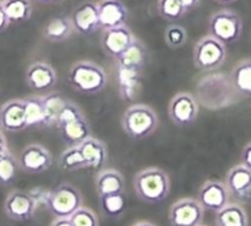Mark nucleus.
<instances>
[{
    "label": "nucleus",
    "mask_w": 251,
    "mask_h": 226,
    "mask_svg": "<svg viewBox=\"0 0 251 226\" xmlns=\"http://www.w3.org/2000/svg\"><path fill=\"white\" fill-rule=\"evenodd\" d=\"M233 87L244 96H251V58L243 59L235 64L230 73Z\"/></svg>",
    "instance_id": "obj_25"
},
{
    "label": "nucleus",
    "mask_w": 251,
    "mask_h": 226,
    "mask_svg": "<svg viewBox=\"0 0 251 226\" xmlns=\"http://www.w3.org/2000/svg\"><path fill=\"white\" fill-rule=\"evenodd\" d=\"M75 32L70 16L53 17L44 25L42 34L47 41L51 43H60L66 41Z\"/></svg>",
    "instance_id": "obj_22"
},
{
    "label": "nucleus",
    "mask_w": 251,
    "mask_h": 226,
    "mask_svg": "<svg viewBox=\"0 0 251 226\" xmlns=\"http://www.w3.org/2000/svg\"><path fill=\"white\" fill-rule=\"evenodd\" d=\"M27 128H43L46 124L43 96L32 95L24 98Z\"/></svg>",
    "instance_id": "obj_26"
},
{
    "label": "nucleus",
    "mask_w": 251,
    "mask_h": 226,
    "mask_svg": "<svg viewBox=\"0 0 251 226\" xmlns=\"http://www.w3.org/2000/svg\"><path fill=\"white\" fill-rule=\"evenodd\" d=\"M68 81L73 90L82 95H97L108 85V75L100 64L78 60L70 66Z\"/></svg>",
    "instance_id": "obj_2"
},
{
    "label": "nucleus",
    "mask_w": 251,
    "mask_h": 226,
    "mask_svg": "<svg viewBox=\"0 0 251 226\" xmlns=\"http://www.w3.org/2000/svg\"><path fill=\"white\" fill-rule=\"evenodd\" d=\"M74 226H100L98 216L92 209L81 206L70 218Z\"/></svg>",
    "instance_id": "obj_34"
},
{
    "label": "nucleus",
    "mask_w": 251,
    "mask_h": 226,
    "mask_svg": "<svg viewBox=\"0 0 251 226\" xmlns=\"http://www.w3.org/2000/svg\"><path fill=\"white\" fill-rule=\"evenodd\" d=\"M147 63V49L140 39H135L134 43L115 59V66L129 70L142 71Z\"/></svg>",
    "instance_id": "obj_21"
},
{
    "label": "nucleus",
    "mask_w": 251,
    "mask_h": 226,
    "mask_svg": "<svg viewBox=\"0 0 251 226\" xmlns=\"http://www.w3.org/2000/svg\"><path fill=\"white\" fill-rule=\"evenodd\" d=\"M19 169L17 159L10 151L0 157V186L7 187L14 183Z\"/></svg>",
    "instance_id": "obj_32"
},
{
    "label": "nucleus",
    "mask_w": 251,
    "mask_h": 226,
    "mask_svg": "<svg viewBox=\"0 0 251 226\" xmlns=\"http://www.w3.org/2000/svg\"><path fill=\"white\" fill-rule=\"evenodd\" d=\"M199 114V103L190 92L176 93L169 101L168 115L178 127H188L196 120Z\"/></svg>",
    "instance_id": "obj_10"
},
{
    "label": "nucleus",
    "mask_w": 251,
    "mask_h": 226,
    "mask_svg": "<svg viewBox=\"0 0 251 226\" xmlns=\"http://www.w3.org/2000/svg\"><path fill=\"white\" fill-rule=\"evenodd\" d=\"M71 21L76 33L90 36L100 28L97 2L83 1L71 12Z\"/></svg>",
    "instance_id": "obj_16"
},
{
    "label": "nucleus",
    "mask_w": 251,
    "mask_h": 226,
    "mask_svg": "<svg viewBox=\"0 0 251 226\" xmlns=\"http://www.w3.org/2000/svg\"><path fill=\"white\" fill-rule=\"evenodd\" d=\"M10 24H22L31 19L33 6L31 0H2Z\"/></svg>",
    "instance_id": "obj_27"
},
{
    "label": "nucleus",
    "mask_w": 251,
    "mask_h": 226,
    "mask_svg": "<svg viewBox=\"0 0 251 226\" xmlns=\"http://www.w3.org/2000/svg\"><path fill=\"white\" fill-rule=\"evenodd\" d=\"M200 1L201 0H180V2L184 5V7L188 10V12L193 11V10H195L196 7H199Z\"/></svg>",
    "instance_id": "obj_38"
},
{
    "label": "nucleus",
    "mask_w": 251,
    "mask_h": 226,
    "mask_svg": "<svg viewBox=\"0 0 251 226\" xmlns=\"http://www.w3.org/2000/svg\"><path fill=\"white\" fill-rule=\"evenodd\" d=\"M97 6L102 29L115 28L126 25L129 10L123 0H98Z\"/></svg>",
    "instance_id": "obj_18"
},
{
    "label": "nucleus",
    "mask_w": 251,
    "mask_h": 226,
    "mask_svg": "<svg viewBox=\"0 0 251 226\" xmlns=\"http://www.w3.org/2000/svg\"><path fill=\"white\" fill-rule=\"evenodd\" d=\"M96 192L100 197L125 193V178L120 171L115 169H103L95 179Z\"/></svg>",
    "instance_id": "obj_19"
},
{
    "label": "nucleus",
    "mask_w": 251,
    "mask_h": 226,
    "mask_svg": "<svg viewBox=\"0 0 251 226\" xmlns=\"http://www.w3.org/2000/svg\"><path fill=\"white\" fill-rule=\"evenodd\" d=\"M196 199L205 211H212L216 214L230 203V194L225 182L208 179L199 188Z\"/></svg>",
    "instance_id": "obj_12"
},
{
    "label": "nucleus",
    "mask_w": 251,
    "mask_h": 226,
    "mask_svg": "<svg viewBox=\"0 0 251 226\" xmlns=\"http://www.w3.org/2000/svg\"><path fill=\"white\" fill-rule=\"evenodd\" d=\"M56 128L61 139L69 146H78L87 138L92 137L91 125L81 108L71 101H66Z\"/></svg>",
    "instance_id": "obj_3"
},
{
    "label": "nucleus",
    "mask_w": 251,
    "mask_h": 226,
    "mask_svg": "<svg viewBox=\"0 0 251 226\" xmlns=\"http://www.w3.org/2000/svg\"><path fill=\"white\" fill-rule=\"evenodd\" d=\"M243 20L230 9H221L208 19V34L223 44L237 43L243 34Z\"/></svg>",
    "instance_id": "obj_6"
},
{
    "label": "nucleus",
    "mask_w": 251,
    "mask_h": 226,
    "mask_svg": "<svg viewBox=\"0 0 251 226\" xmlns=\"http://www.w3.org/2000/svg\"><path fill=\"white\" fill-rule=\"evenodd\" d=\"M25 80L32 91L38 93H48L58 81L55 69L47 61H34L26 69Z\"/></svg>",
    "instance_id": "obj_15"
},
{
    "label": "nucleus",
    "mask_w": 251,
    "mask_h": 226,
    "mask_svg": "<svg viewBox=\"0 0 251 226\" xmlns=\"http://www.w3.org/2000/svg\"><path fill=\"white\" fill-rule=\"evenodd\" d=\"M6 152H9V147H7L6 138H5L4 132L0 129V157L4 156Z\"/></svg>",
    "instance_id": "obj_37"
},
{
    "label": "nucleus",
    "mask_w": 251,
    "mask_h": 226,
    "mask_svg": "<svg viewBox=\"0 0 251 226\" xmlns=\"http://www.w3.org/2000/svg\"><path fill=\"white\" fill-rule=\"evenodd\" d=\"M135 194L146 204H159L171 192V179L163 169L151 166L137 172L134 177Z\"/></svg>",
    "instance_id": "obj_1"
},
{
    "label": "nucleus",
    "mask_w": 251,
    "mask_h": 226,
    "mask_svg": "<svg viewBox=\"0 0 251 226\" xmlns=\"http://www.w3.org/2000/svg\"><path fill=\"white\" fill-rule=\"evenodd\" d=\"M34 1L43 5H56V4H61V2H64L65 0H34Z\"/></svg>",
    "instance_id": "obj_40"
},
{
    "label": "nucleus",
    "mask_w": 251,
    "mask_h": 226,
    "mask_svg": "<svg viewBox=\"0 0 251 226\" xmlns=\"http://www.w3.org/2000/svg\"><path fill=\"white\" fill-rule=\"evenodd\" d=\"M131 226H157L156 224L151 223V221H147V220H140L136 221L135 224H132Z\"/></svg>",
    "instance_id": "obj_41"
},
{
    "label": "nucleus",
    "mask_w": 251,
    "mask_h": 226,
    "mask_svg": "<svg viewBox=\"0 0 251 226\" xmlns=\"http://www.w3.org/2000/svg\"><path fill=\"white\" fill-rule=\"evenodd\" d=\"M226 59H227L226 44L210 34L201 37L194 46L193 60L194 65L199 70L205 73L217 70L225 64Z\"/></svg>",
    "instance_id": "obj_7"
},
{
    "label": "nucleus",
    "mask_w": 251,
    "mask_h": 226,
    "mask_svg": "<svg viewBox=\"0 0 251 226\" xmlns=\"http://www.w3.org/2000/svg\"><path fill=\"white\" fill-rule=\"evenodd\" d=\"M157 12L164 21L176 24L188 14V10L180 0H157Z\"/></svg>",
    "instance_id": "obj_31"
},
{
    "label": "nucleus",
    "mask_w": 251,
    "mask_h": 226,
    "mask_svg": "<svg viewBox=\"0 0 251 226\" xmlns=\"http://www.w3.org/2000/svg\"><path fill=\"white\" fill-rule=\"evenodd\" d=\"M10 21L6 16V12H5L4 6H2V1H0V33L5 31V29L9 27Z\"/></svg>",
    "instance_id": "obj_36"
},
{
    "label": "nucleus",
    "mask_w": 251,
    "mask_h": 226,
    "mask_svg": "<svg viewBox=\"0 0 251 226\" xmlns=\"http://www.w3.org/2000/svg\"><path fill=\"white\" fill-rule=\"evenodd\" d=\"M164 41L169 48H181L183 46H185L186 41H188V32L180 25L172 24L164 31Z\"/></svg>",
    "instance_id": "obj_33"
},
{
    "label": "nucleus",
    "mask_w": 251,
    "mask_h": 226,
    "mask_svg": "<svg viewBox=\"0 0 251 226\" xmlns=\"http://www.w3.org/2000/svg\"><path fill=\"white\" fill-rule=\"evenodd\" d=\"M230 198L234 199L235 203L245 204L251 201V171L239 164L228 171L225 181Z\"/></svg>",
    "instance_id": "obj_14"
},
{
    "label": "nucleus",
    "mask_w": 251,
    "mask_h": 226,
    "mask_svg": "<svg viewBox=\"0 0 251 226\" xmlns=\"http://www.w3.org/2000/svg\"><path fill=\"white\" fill-rule=\"evenodd\" d=\"M50 226H74L70 219H54Z\"/></svg>",
    "instance_id": "obj_39"
},
{
    "label": "nucleus",
    "mask_w": 251,
    "mask_h": 226,
    "mask_svg": "<svg viewBox=\"0 0 251 226\" xmlns=\"http://www.w3.org/2000/svg\"><path fill=\"white\" fill-rule=\"evenodd\" d=\"M58 166L59 169L66 172H75L86 169V162L80 146L66 147L59 156Z\"/></svg>",
    "instance_id": "obj_30"
},
{
    "label": "nucleus",
    "mask_w": 251,
    "mask_h": 226,
    "mask_svg": "<svg viewBox=\"0 0 251 226\" xmlns=\"http://www.w3.org/2000/svg\"><path fill=\"white\" fill-rule=\"evenodd\" d=\"M142 71L117 68V84L119 96L124 101H132L137 96L141 86Z\"/></svg>",
    "instance_id": "obj_23"
},
{
    "label": "nucleus",
    "mask_w": 251,
    "mask_h": 226,
    "mask_svg": "<svg viewBox=\"0 0 251 226\" xmlns=\"http://www.w3.org/2000/svg\"><path fill=\"white\" fill-rule=\"evenodd\" d=\"M78 146L82 151L86 169L100 170L108 162L107 145L102 140L90 137Z\"/></svg>",
    "instance_id": "obj_20"
},
{
    "label": "nucleus",
    "mask_w": 251,
    "mask_h": 226,
    "mask_svg": "<svg viewBox=\"0 0 251 226\" xmlns=\"http://www.w3.org/2000/svg\"><path fill=\"white\" fill-rule=\"evenodd\" d=\"M81 206H83L82 194L69 182H63L49 191L46 208L54 219H70Z\"/></svg>",
    "instance_id": "obj_5"
},
{
    "label": "nucleus",
    "mask_w": 251,
    "mask_h": 226,
    "mask_svg": "<svg viewBox=\"0 0 251 226\" xmlns=\"http://www.w3.org/2000/svg\"><path fill=\"white\" fill-rule=\"evenodd\" d=\"M215 1L220 5H230V4H234L237 0H215Z\"/></svg>",
    "instance_id": "obj_42"
},
{
    "label": "nucleus",
    "mask_w": 251,
    "mask_h": 226,
    "mask_svg": "<svg viewBox=\"0 0 251 226\" xmlns=\"http://www.w3.org/2000/svg\"><path fill=\"white\" fill-rule=\"evenodd\" d=\"M44 113H46V124L44 127H56L66 100H64L58 92H48L43 95Z\"/></svg>",
    "instance_id": "obj_29"
},
{
    "label": "nucleus",
    "mask_w": 251,
    "mask_h": 226,
    "mask_svg": "<svg viewBox=\"0 0 251 226\" xmlns=\"http://www.w3.org/2000/svg\"><path fill=\"white\" fill-rule=\"evenodd\" d=\"M199 226H207V225H199Z\"/></svg>",
    "instance_id": "obj_43"
},
{
    "label": "nucleus",
    "mask_w": 251,
    "mask_h": 226,
    "mask_svg": "<svg viewBox=\"0 0 251 226\" xmlns=\"http://www.w3.org/2000/svg\"><path fill=\"white\" fill-rule=\"evenodd\" d=\"M122 128L131 139H146L158 128V115L151 106L135 103L123 113Z\"/></svg>",
    "instance_id": "obj_4"
},
{
    "label": "nucleus",
    "mask_w": 251,
    "mask_h": 226,
    "mask_svg": "<svg viewBox=\"0 0 251 226\" xmlns=\"http://www.w3.org/2000/svg\"><path fill=\"white\" fill-rule=\"evenodd\" d=\"M216 226H249V216L239 203H229L216 213Z\"/></svg>",
    "instance_id": "obj_24"
},
{
    "label": "nucleus",
    "mask_w": 251,
    "mask_h": 226,
    "mask_svg": "<svg viewBox=\"0 0 251 226\" xmlns=\"http://www.w3.org/2000/svg\"><path fill=\"white\" fill-rule=\"evenodd\" d=\"M100 208L103 215L108 219L118 220L126 210V194H112L100 197Z\"/></svg>",
    "instance_id": "obj_28"
},
{
    "label": "nucleus",
    "mask_w": 251,
    "mask_h": 226,
    "mask_svg": "<svg viewBox=\"0 0 251 226\" xmlns=\"http://www.w3.org/2000/svg\"><path fill=\"white\" fill-rule=\"evenodd\" d=\"M0 129L9 133L27 129L24 98H12L0 107Z\"/></svg>",
    "instance_id": "obj_17"
},
{
    "label": "nucleus",
    "mask_w": 251,
    "mask_h": 226,
    "mask_svg": "<svg viewBox=\"0 0 251 226\" xmlns=\"http://www.w3.org/2000/svg\"><path fill=\"white\" fill-rule=\"evenodd\" d=\"M37 201L28 192L14 189L4 200V213L10 220L28 221L37 211Z\"/></svg>",
    "instance_id": "obj_9"
},
{
    "label": "nucleus",
    "mask_w": 251,
    "mask_h": 226,
    "mask_svg": "<svg viewBox=\"0 0 251 226\" xmlns=\"http://www.w3.org/2000/svg\"><path fill=\"white\" fill-rule=\"evenodd\" d=\"M205 218V209L198 199L180 198L174 201L168 211V220L171 226H199L202 225Z\"/></svg>",
    "instance_id": "obj_8"
},
{
    "label": "nucleus",
    "mask_w": 251,
    "mask_h": 226,
    "mask_svg": "<svg viewBox=\"0 0 251 226\" xmlns=\"http://www.w3.org/2000/svg\"><path fill=\"white\" fill-rule=\"evenodd\" d=\"M136 37L131 29L125 26L103 29L100 33V48L107 56L117 59L134 43Z\"/></svg>",
    "instance_id": "obj_13"
},
{
    "label": "nucleus",
    "mask_w": 251,
    "mask_h": 226,
    "mask_svg": "<svg viewBox=\"0 0 251 226\" xmlns=\"http://www.w3.org/2000/svg\"><path fill=\"white\" fill-rule=\"evenodd\" d=\"M21 171L31 174L43 173L50 169L53 156L46 146L41 144H28L25 146L17 157Z\"/></svg>",
    "instance_id": "obj_11"
},
{
    "label": "nucleus",
    "mask_w": 251,
    "mask_h": 226,
    "mask_svg": "<svg viewBox=\"0 0 251 226\" xmlns=\"http://www.w3.org/2000/svg\"><path fill=\"white\" fill-rule=\"evenodd\" d=\"M242 165L251 171V141L248 142L242 151Z\"/></svg>",
    "instance_id": "obj_35"
}]
</instances>
